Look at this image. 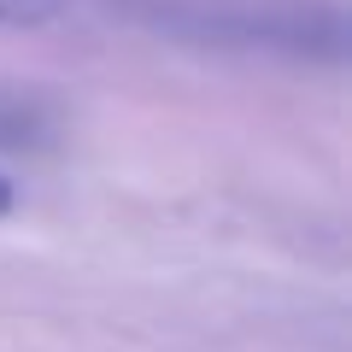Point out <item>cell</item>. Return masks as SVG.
<instances>
[{
	"mask_svg": "<svg viewBox=\"0 0 352 352\" xmlns=\"http://www.w3.org/2000/svg\"><path fill=\"white\" fill-rule=\"evenodd\" d=\"M0 212H12V176L0 170Z\"/></svg>",
	"mask_w": 352,
	"mask_h": 352,
	"instance_id": "2",
	"label": "cell"
},
{
	"mask_svg": "<svg viewBox=\"0 0 352 352\" xmlns=\"http://www.w3.org/2000/svg\"><path fill=\"white\" fill-rule=\"evenodd\" d=\"M71 12V0H0V30H41Z\"/></svg>",
	"mask_w": 352,
	"mask_h": 352,
	"instance_id": "1",
	"label": "cell"
}]
</instances>
